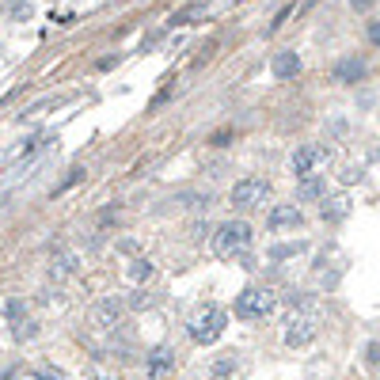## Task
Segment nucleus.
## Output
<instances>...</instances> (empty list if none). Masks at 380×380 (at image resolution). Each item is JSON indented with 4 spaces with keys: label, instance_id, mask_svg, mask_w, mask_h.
Here are the masks:
<instances>
[{
    "label": "nucleus",
    "instance_id": "f257e3e1",
    "mask_svg": "<svg viewBox=\"0 0 380 380\" xmlns=\"http://www.w3.org/2000/svg\"><path fill=\"white\" fill-rule=\"evenodd\" d=\"M224 327H228V312H224L221 305H198L194 312L187 319V335L190 342H198V346H213V342L224 335Z\"/></svg>",
    "mask_w": 380,
    "mask_h": 380
},
{
    "label": "nucleus",
    "instance_id": "f03ea898",
    "mask_svg": "<svg viewBox=\"0 0 380 380\" xmlns=\"http://www.w3.org/2000/svg\"><path fill=\"white\" fill-rule=\"evenodd\" d=\"M251 224L247 221H224L213 228V251H217L221 258H236L244 255L247 247H251Z\"/></svg>",
    "mask_w": 380,
    "mask_h": 380
},
{
    "label": "nucleus",
    "instance_id": "7ed1b4c3",
    "mask_svg": "<svg viewBox=\"0 0 380 380\" xmlns=\"http://www.w3.org/2000/svg\"><path fill=\"white\" fill-rule=\"evenodd\" d=\"M274 308H278V293H274L270 285H247L236 297V316L240 319H266Z\"/></svg>",
    "mask_w": 380,
    "mask_h": 380
},
{
    "label": "nucleus",
    "instance_id": "20e7f679",
    "mask_svg": "<svg viewBox=\"0 0 380 380\" xmlns=\"http://www.w3.org/2000/svg\"><path fill=\"white\" fill-rule=\"evenodd\" d=\"M327 163H331V149H327V145H300V149L289 156L293 175H300V179L319 175V171H323Z\"/></svg>",
    "mask_w": 380,
    "mask_h": 380
},
{
    "label": "nucleus",
    "instance_id": "39448f33",
    "mask_svg": "<svg viewBox=\"0 0 380 380\" xmlns=\"http://www.w3.org/2000/svg\"><path fill=\"white\" fill-rule=\"evenodd\" d=\"M266 198H270V183L258 175H247L232 187V205H240V210H258V205H266Z\"/></svg>",
    "mask_w": 380,
    "mask_h": 380
},
{
    "label": "nucleus",
    "instance_id": "423d86ee",
    "mask_svg": "<svg viewBox=\"0 0 380 380\" xmlns=\"http://www.w3.org/2000/svg\"><path fill=\"white\" fill-rule=\"evenodd\" d=\"M316 335H319V319L312 312H297L285 319V342L289 346H308Z\"/></svg>",
    "mask_w": 380,
    "mask_h": 380
},
{
    "label": "nucleus",
    "instance_id": "0eeeda50",
    "mask_svg": "<svg viewBox=\"0 0 380 380\" xmlns=\"http://www.w3.org/2000/svg\"><path fill=\"white\" fill-rule=\"evenodd\" d=\"M126 316V297H118V293H110V297H103L99 305L92 308V319L95 327H103V331H115L118 323H122Z\"/></svg>",
    "mask_w": 380,
    "mask_h": 380
},
{
    "label": "nucleus",
    "instance_id": "6e6552de",
    "mask_svg": "<svg viewBox=\"0 0 380 380\" xmlns=\"http://www.w3.org/2000/svg\"><path fill=\"white\" fill-rule=\"evenodd\" d=\"M365 73H369V61H365V57L346 54V57H339V61H335L331 80H335V84H358V80H365Z\"/></svg>",
    "mask_w": 380,
    "mask_h": 380
},
{
    "label": "nucleus",
    "instance_id": "1a4fd4ad",
    "mask_svg": "<svg viewBox=\"0 0 380 380\" xmlns=\"http://www.w3.org/2000/svg\"><path fill=\"white\" fill-rule=\"evenodd\" d=\"M300 68H305V61H300L297 50H278V54L270 57V73H274V80H297Z\"/></svg>",
    "mask_w": 380,
    "mask_h": 380
},
{
    "label": "nucleus",
    "instance_id": "9d476101",
    "mask_svg": "<svg viewBox=\"0 0 380 380\" xmlns=\"http://www.w3.org/2000/svg\"><path fill=\"white\" fill-rule=\"evenodd\" d=\"M300 221H305L300 205H274V210L266 213V228H270V232H289V228H300Z\"/></svg>",
    "mask_w": 380,
    "mask_h": 380
},
{
    "label": "nucleus",
    "instance_id": "9b49d317",
    "mask_svg": "<svg viewBox=\"0 0 380 380\" xmlns=\"http://www.w3.org/2000/svg\"><path fill=\"white\" fill-rule=\"evenodd\" d=\"M171 365H175V350L171 346H152L149 353H145V373H149L152 380L163 377Z\"/></svg>",
    "mask_w": 380,
    "mask_h": 380
},
{
    "label": "nucleus",
    "instance_id": "f8f14e48",
    "mask_svg": "<svg viewBox=\"0 0 380 380\" xmlns=\"http://www.w3.org/2000/svg\"><path fill=\"white\" fill-rule=\"evenodd\" d=\"M76 266H80V255H76V251H68V247H61V251L50 258V278H54V282L73 278V274H76Z\"/></svg>",
    "mask_w": 380,
    "mask_h": 380
},
{
    "label": "nucleus",
    "instance_id": "ddd939ff",
    "mask_svg": "<svg viewBox=\"0 0 380 380\" xmlns=\"http://www.w3.org/2000/svg\"><path fill=\"white\" fill-rule=\"evenodd\" d=\"M210 15V8H205V0H190V4H183L175 15H171V27H190V23L205 20Z\"/></svg>",
    "mask_w": 380,
    "mask_h": 380
},
{
    "label": "nucleus",
    "instance_id": "4468645a",
    "mask_svg": "<svg viewBox=\"0 0 380 380\" xmlns=\"http://www.w3.org/2000/svg\"><path fill=\"white\" fill-rule=\"evenodd\" d=\"M323 221H342L350 213V198L346 194H335V198H323Z\"/></svg>",
    "mask_w": 380,
    "mask_h": 380
},
{
    "label": "nucleus",
    "instance_id": "2eb2a0df",
    "mask_svg": "<svg viewBox=\"0 0 380 380\" xmlns=\"http://www.w3.org/2000/svg\"><path fill=\"white\" fill-rule=\"evenodd\" d=\"M236 369H240V358H236V353H221V358H213L210 377H213V380H228Z\"/></svg>",
    "mask_w": 380,
    "mask_h": 380
},
{
    "label": "nucleus",
    "instance_id": "dca6fc26",
    "mask_svg": "<svg viewBox=\"0 0 380 380\" xmlns=\"http://www.w3.org/2000/svg\"><path fill=\"white\" fill-rule=\"evenodd\" d=\"M319 194H323V179L319 175H308L305 183L297 187V202H316Z\"/></svg>",
    "mask_w": 380,
    "mask_h": 380
},
{
    "label": "nucleus",
    "instance_id": "f3484780",
    "mask_svg": "<svg viewBox=\"0 0 380 380\" xmlns=\"http://www.w3.org/2000/svg\"><path fill=\"white\" fill-rule=\"evenodd\" d=\"M152 270H156V266H152L149 263V258H133V263H129V282H133V285H145V282H149L152 278Z\"/></svg>",
    "mask_w": 380,
    "mask_h": 380
},
{
    "label": "nucleus",
    "instance_id": "a211bd4d",
    "mask_svg": "<svg viewBox=\"0 0 380 380\" xmlns=\"http://www.w3.org/2000/svg\"><path fill=\"white\" fill-rule=\"evenodd\" d=\"M27 380H68V373L65 369H54V365H42L34 373H27Z\"/></svg>",
    "mask_w": 380,
    "mask_h": 380
},
{
    "label": "nucleus",
    "instance_id": "6ab92c4d",
    "mask_svg": "<svg viewBox=\"0 0 380 380\" xmlns=\"http://www.w3.org/2000/svg\"><path fill=\"white\" fill-rule=\"evenodd\" d=\"M8 20H31V0H8Z\"/></svg>",
    "mask_w": 380,
    "mask_h": 380
},
{
    "label": "nucleus",
    "instance_id": "aec40b11",
    "mask_svg": "<svg viewBox=\"0 0 380 380\" xmlns=\"http://www.w3.org/2000/svg\"><path fill=\"white\" fill-rule=\"evenodd\" d=\"M34 327H38V323H31V319H20V323H15V331H12V339H15V342H23V339H34V335H38V331H34Z\"/></svg>",
    "mask_w": 380,
    "mask_h": 380
},
{
    "label": "nucleus",
    "instance_id": "412c9836",
    "mask_svg": "<svg viewBox=\"0 0 380 380\" xmlns=\"http://www.w3.org/2000/svg\"><path fill=\"white\" fill-rule=\"evenodd\" d=\"M152 305V297L145 289H137V293H129V300H126V308H133V312H141V308H149Z\"/></svg>",
    "mask_w": 380,
    "mask_h": 380
},
{
    "label": "nucleus",
    "instance_id": "4be33fe9",
    "mask_svg": "<svg viewBox=\"0 0 380 380\" xmlns=\"http://www.w3.org/2000/svg\"><path fill=\"white\" fill-rule=\"evenodd\" d=\"M23 312H27V305H23L20 297H12V300H8V305H4V316L12 319V323H20V316H23Z\"/></svg>",
    "mask_w": 380,
    "mask_h": 380
},
{
    "label": "nucleus",
    "instance_id": "5701e85b",
    "mask_svg": "<svg viewBox=\"0 0 380 380\" xmlns=\"http://www.w3.org/2000/svg\"><path fill=\"white\" fill-rule=\"evenodd\" d=\"M365 34H369V42H373V46H380V20H373L365 27Z\"/></svg>",
    "mask_w": 380,
    "mask_h": 380
},
{
    "label": "nucleus",
    "instance_id": "b1692460",
    "mask_svg": "<svg viewBox=\"0 0 380 380\" xmlns=\"http://www.w3.org/2000/svg\"><path fill=\"white\" fill-rule=\"evenodd\" d=\"M373 4H377V0H350V8H353V12H369Z\"/></svg>",
    "mask_w": 380,
    "mask_h": 380
},
{
    "label": "nucleus",
    "instance_id": "393cba45",
    "mask_svg": "<svg viewBox=\"0 0 380 380\" xmlns=\"http://www.w3.org/2000/svg\"><path fill=\"white\" fill-rule=\"evenodd\" d=\"M369 365H380V342H373V346H369Z\"/></svg>",
    "mask_w": 380,
    "mask_h": 380
},
{
    "label": "nucleus",
    "instance_id": "a878e982",
    "mask_svg": "<svg viewBox=\"0 0 380 380\" xmlns=\"http://www.w3.org/2000/svg\"><path fill=\"white\" fill-rule=\"evenodd\" d=\"M84 380H115V377H110V373H103V369H92V373L84 377Z\"/></svg>",
    "mask_w": 380,
    "mask_h": 380
}]
</instances>
